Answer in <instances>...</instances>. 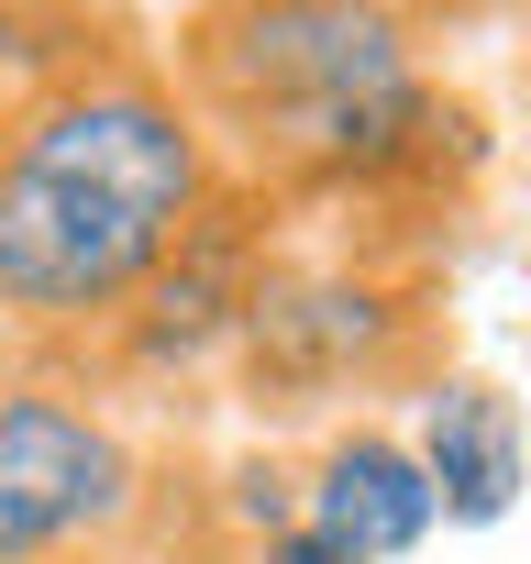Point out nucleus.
Here are the masks:
<instances>
[{"instance_id": "1", "label": "nucleus", "mask_w": 531, "mask_h": 564, "mask_svg": "<svg viewBox=\"0 0 531 564\" xmlns=\"http://www.w3.org/2000/svg\"><path fill=\"white\" fill-rule=\"evenodd\" d=\"M166 67L221 166L322 232L432 243L487 177V122L443 78L432 12L377 0H221L166 23Z\"/></svg>"}, {"instance_id": "2", "label": "nucleus", "mask_w": 531, "mask_h": 564, "mask_svg": "<svg viewBox=\"0 0 531 564\" xmlns=\"http://www.w3.org/2000/svg\"><path fill=\"white\" fill-rule=\"evenodd\" d=\"M232 188L166 45L111 23L0 111V377H89Z\"/></svg>"}, {"instance_id": "3", "label": "nucleus", "mask_w": 531, "mask_h": 564, "mask_svg": "<svg viewBox=\"0 0 531 564\" xmlns=\"http://www.w3.org/2000/svg\"><path fill=\"white\" fill-rule=\"evenodd\" d=\"M0 564H266L199 421L78 377L0 388Z\"/></svg>"}, {"instance_id": "4", "label": "nucleus", "mask_w": 531, "mask_h": 564, "mask_svg": "<svg viewBox=\"0 0 531 564\" xmlns=\"http://www.w3.org/2000/svg\"><path fill=\"white\" fill-rule=\"evenodd\" d=\"M443 355H454V311H443L432 243L289 221L278 265L254 276V311L232 333L221 399L254 432H300V421L366 410L388 388H432Z\"/></svg>"}, {"instance_id": "5", "label": "nucleus", "mask_w": 531, "mask_h": 564, "mask_svg": "<svg viewBox=\"0 0 531 564\" xmlns=\"http://www.w3.org/2000/svg\"><path fill=\"white\" fill-rule=\"evenodd\" d=\"M432 520H443V498H432L421 454L377 421H344L300 476V531L333 542L344 564H399V553L432 542Z\"/></svg>"}, {"instance_id": "6", "label": "nucleus", "mask_w": 531, "mask_h": 564, "mask_svg": "<svg viewBox=\"0 0 531 564\" xmlns=\"http://www.w3.org/2000/svg\"><path fill=\"white\" fill-rule=\"evenodd\" d=\"M421 476H432V498H443V520L454 531H487V520H509L520 509V487H531V432H520V399L498 388V377H432L421 388Z\"/></svg>"}, {"instance_id": "7", "label": "nucleus", "mask_w": 531, "mask_h": 564, "mask_svg": "<svg viewBox=\"0 0 531 564\" xmlns=\"http://www.w3.org/2000/svg\"><path fill=\"white\" fill-rule=\"evenodd\" d=\"M122 12H34V0H0V111H12L34 78H56L67 56H89Z\"/></svg>"}, {"instance_id": "8", "label": "nucleus", "mask_w": 531, "mask_h": 564, "mask_svg": "<svg viewBox=\"0 0 531 564\" xmlns=\"http://www.w3.org/2000/svg\"><path fill=\"white\" fill-rule=\"evenodd\" d=\"M520 289H531V243H520Z\"/></svg>"}, {"instance_id": "9", "label": "nucleus", "mask_w": 531, "mask_h": 564, "mask_svg": "<svg viewBox=\"0 0 531 564\" xmlns=\"http://www.w3.org/2000/svg\"><path fill=\"white\" fill-rule=\"evenodd\" d=\"M0 388H12V377H0Z\"/></svg>"}]
</instances>
